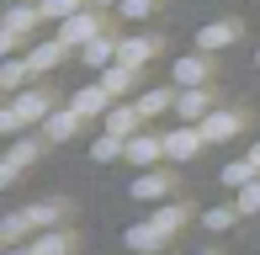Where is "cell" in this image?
Segmentation results:
<instances>
[{
	"mask_svg": "<svg viewBox=\"0 0 260 255\" xmlns=\"http://www.w3.org/2000/svg\"><path fill=\"white\" fill-rule=\"evenodd\" d=\"M170 107H175V96H170L165 85H159V90H144V96H138V112H144V122H149V117H159V112H170Z\"/></svg>",
	"mask_w": 260,
	"mask_h": 255,
	"instance_id": "obj_25",
	"label": "cell"
},
{
	"mask_svg": "<svg viewBox=\"0 0 260 255\" xmlns=\"http://www.w3.org/2000/svg\"><path fill=\"white\" fill-rule=\"evenodd\" d=\"M117 11H122V16H149V11H154V0H122V6H117Z\"/></svg>",
	"mask_w": 260,
	"mask_h": 255,
	"instance_id": "obj_30",
	"label": "cell"
},
{
	"mask_svg": "<svg viewBox=\"0 0 260 255\" xmlns=\"http://www.w3.org/2000/svg\"><path fill=\"white\" fill-rule=\"evenodd\" d=\"M250 160H255V165H260V144H250Z\"/></svg>",
	"mask_w": 260,
	"mask_h": 255,
	"instance_id": "obj_31",
	"label": "cell"
},
{
	"mask_svg": "<svg viewBox=\"0 0 260 255\" xmlns=\"http://www.w3.org/2000/svg\"><path fill=\"white\" fill-rule=\"evenodd\" d=\"M80 122H85V112L64 107V112H48V122H43V133H48L53 144H64V138H75V133H80Z\"/></svg>",
	"mask_w": 260,
	"mask_h": 255,
	"instance_id": "obj_14",
	"label": "cell"
},
{
	"mask_svg": "<svg viewBox=\"0 0 260 255\" xmlns=\"http://www.w3.org/2000/svg\"><path fill=\"white\" fill-rule=\"evenodd\" d=\"M112 101H117V96H112L106 85H80L69 107H75V112H85V117H106V112H112Z\"/></svg>",
	"mask_w": 260,
	"mask_h": 255,
	"instance_id": "obj_9",
	"label": "cell"
},
{
	"mask_svg": "<svg viewBox=\"0 0 260 255\" xmlns=\"http://www.w3.org/2000/svg\"><path fill=\"white\" fill-rule=\"evenodd\" d=\"M234 218H239V202L207 207V213H202V229H207V234H223V229H234Z\"/></svg>",
	"mask_w": 260,
	"mask_h": 255,
	"instance_id": "obj_23",
	"label": "cell"
},
{
	"mask_svg": "<svg viewBox=\"0 0 260 255\" xmlns=\"http://www.w3.org/2000/svg\"><path fill=\"white\" fill-rule=\"evenodd\" d=\"M27 80H32V64L16 59V53H6V64H0V90L16 96V90H27Z\"/></svg>",
	"mask_w": 260,
	"mask_h": 255,
	"instance_id": "obj_16",
	"label": "cell"
},
{
	"mask_svg": "<svg viewBox=\"0 0 260 255\" xmlns=\"http://www.w3.org/2000/svg\"><path fill=\"white\" fill-rule=\"evenodd\" d=\"M58 213H64V207H58V202H32V207H27L32 229H53V224H58Z\"/></svg>",
	"mask_w": 260,
	"mask_h": 255,
	"instance_id": "obj_28",
	"label": "cell"
},
{
	"mask_svg": "<svg viewBox=\"0 0 260 255\" xmlns=\"http://www.w3.org/2000/svg\"><path fill=\"white\" fill-rule=\"evenodd\" d=\"M6 6H21V0H6Z\"/></svg>",
	"mask_w": 260,
	"mask_h": 255,
	"instance_id": "obj_33",
	"label": "cell"
},
{
	"mask_svg": "<svg viewBox=\"0 0 260 255\" xmlns=\"http://www.w3.org/2000/svg\"><path fill=\"white\" fill-rule=\"evenodd\" d=\"M106 133H122V138H133L138 133V122H144V112H138V101L133 107H122V101H112V112H106Z\"/></svg>",
	"mask_w": 260,
	"mask_h": 255,
	"instance_id": "obj_13",
	"label": "cell"
},
{
	"mask_svg": "<svg viewBox=\"0 0 260 255\" xmlns=\"http://www.w3.org/2000/svg\"><path fill=\"white\" fill-rule=\"evenodd\" d=\"M154 160H165V138H154V133H133L127 138V165L149 170Z\"/></svg>",
	"mask_w": 260,
	"mask_h": 255,
	"instance_id": "obj_8",
	"label": "cell"
},
{
	"mask_svg": "<svg viewBox=\"0 0 260 255\" xmlns=\"http://www.w3.org/2000/svg\"><path fill=\"white\" fill-rule=\"evenodd\" d=\"M202 255H218V250H202Z\"/></svg>",
	"mask_w": 260,
	"mask_h": 255,
	"instance_id": "obj_34",
	"label": "cell"
},
{
	"mask_svg": "<svg viewBox=\"0 0 260 255\" xmlns=\"http://www.w3.org/2000/svg\"><path fill=\"white\" fill-rule=\"evenodd\" d=\"M48 112H53L48 90H43V85H27V90H16V101L0 107V133H6V138H21V128H32V122L43 128Z\"/></svg>",
	"mask_w": 260,
	"mask_h": 255,
	"instance_id": "obj_2",
	"label": "cell"
},
{
	"mask_svg": "<svg viewBox=\"0 0 260 255\" xmlns=\"http://www.w3.org/2000/svg\"><path fill=\"white\" fill-rule=\"evenodd\" d=\"M154 48H159V38H122V43H117V59H122V64H149V59H154Z\"/></svg>",
	"mask_w": 260,
	"mask_h": 255,
	"instance_id": "obj_19",
	"label": "cell"
},
{
	"mask_svg": "<svg viewBox=\"0 0 260 255\" xmlns=\"http://www.w3.org/2000/svg\"><path fill=\"white\" fill-rule=\"evenodd\" d=\"M43 21L38 6H6V27H0V53H16L27 43V32Z\"/></svg>",
	"mask_w": 260,
	"mask_h": 255,
	"instance_id": "obj_3",
	"label": "cell"
},
{
	"mask_svg": "<svg viewBox=\"0 0 260 255\" xmlns=\"http://www.w3.org/2000/svg\"><path fill=\"white\" fill-rule=\"evenodd\" d=\"M234 202H239V213H260V176L250 181V186L234 192Z\"/></svg>",
	"mask_w": 260,
	"mask_h": 255,
	"instance_id": "obj_29",
	"label": "cell"
},
{
	"mask_svg": "<svg viewBox=\"0 0 260 255\" xmlns=\"http://www.w3.org/2000/svg\"><path fill=\"white\" fill-rule=\"evenodd\" d=\"M133 202H165L170 197V170H149V176H138L133 186H127Z\"/></svg>",
	"mask_w": 260,
	"mask_h": 255,
	"instance_id": "obj_10",
	"label": "cell"
},
{
	"mask_svg": "<svg viewBox=\"0 0 260 255\" xmlns=\"http://www.w3.org/2000/svg\"><path fill=\"white\" fill-rule=\"evenodd\" d=\"M255 176H260V165H255L250 154H244V160H234V165H223V186H234V192H239V186H250Z\"/></svg>",
	"mask_w": 260,
	"mask_h": 255,
	"instance_id": "obj_22",
	"label": "cell"
},
{
	"mask_svg": "<svg viewBox=\"0 0 260 255\" xmlns=\"http://www.w3.org/2000/svg\"><path fill=\"white\" fill-rule=\"evenodd\" d=\"M80 53H85V69H106V64H117V43L112 38H90V43H80Z\"/></svg>",
	"mask_w": 260,
	"mask_h": 255,
	"instance_id": "obj_20",
	"label": "cell"
},
{
	"mask_svg": "<svg viewBox=\"0 0 260 255\" xmlns=\"http://www.w3.org/2000/svg\"><path fill=\"white\" fill-rule=\"evenodd\" d=\"M181 224H186V213L165 202L159 213L144 218V224H127V229H122V245L133 250V255H159V250L175 239V229H181Z\"/></svg>",
	"mask_w": 260,
	"mask_h": 255,
	"instance_id": "obj_1",
	"label": "cell"
},
{
	"mask_svg": "<svg viewBox=\"0 0 260 255\" xmlns=\"http://www.w3.org/2000/svg\"><path fill=\"white\" fill-rule=\"evenodd\" d=\"M229 43H239V21H207V27L197 32V48L202 53H218V48H229Z\"/></svg>",
	"mask_w": 260,
	"mask_h": 255,
	"instance_id": "obj_12",
	"label": "cell"
},
{
	"mask_svg": "<svg viewBox=\"0 0 260 255\" xmlns=\"http://www.w3.org/2000/svg\"><path fill=\"white\" fill-rule=\"evenodd\" d=\"M21 250H27V255H69V239L58 234V229H32V239Z\"/></svg>",
	"mask_w": 260,
	"mask_h": 255,
	"instance_id": "obj_18",
	"label": "cell"
},
{
	"mask_svg": "<svg viewBox=\"0 0 260 255\" xmlns=\"http://www.w3.org/2000/svg\"><path fill=\"white\" fill-rule=\"evenodd\" d=\"M202 128L197 122H186V128H170V133H165V160H197L202 154Z\"/></svg>",
	"mask_w": 260,
	"mask_h": 255,
	"instance_id": "obj_4",
	"label": "cell"
},
{
	"mask_svg": "<svg viewBox=\"0 0 260 255\" xmlns=\"http://www.w3.org/2000/svg\"><path fill=\"white\" fill-rule=\"evenodd\" d=\"M170 80H175V85H207V80H212L207 53H186V59H175L170 64Z\"/></svg>",
	"mask_w": 260,
	"mask_h": 255,
	"instance_id": "obj_6",
	"label": "cell"
},
{
	"mask_svg": "<svg viewBox=\"0 0 260 255\" xmlns=\"http://www.w3.org/2000/svg\"><path fill=\"white\" fill-rule=\"evenodd\" d=\"M90 160H96V165H112V160H127V138H122V133H101L96 144H90Z\"/></svg>",
	"mask_w": 260,
	"mask_h": 255,
	"instance_id": "obj_21",
	"label": "cell"
},
{
	"mask_svg": "<svg viewBox=\"0 0 260 255\" xmlns=\"http://www.w3.org/2000/svg\"><path fill=\"white\" fill-rule=\"evenodd\" d=\"M32 160H38V144H32V138H16V144H11V154L0 160V186H11V181L32 165Z\"/></svg>",
	"mask_w": 260,
	"mask_h": 255,
	"instance_id": "obj_7",
	"label": "cell"
},
{
	"mask_svg": "<svg viewBox=\"0 0 260 255\" xmlns=\"http://www.w3.org/2000/svg\"><path fill=\"white\" fill-rule=\"evenodd\" d=\"M212 112V96H207V85H186L181 96H175V117L181 122H202Z\"/></svg>",
	"mask_w": 260,
	"mask_h": 255,
	"instance_id": "obj_5",
	"label": "cell"
},
{
	"mask_svg": "<svg viewBox=\"0 0 260 255\" xmlns=\"http://www.w3.org/2000/svg\"><path fill=\"white\" fill-rule=\"evenodd\" d=\"M101 85L112 90V96H122V90L133 85V64H122V59H117V64H106V69H101Z\"/></svg>",
	"mask_w": 260,
	"mask_h": 255,
	"instance_id": "obj_24",
	"label": "cell"
},
{
	"mask_svg": "<svg viewBox=\"0 0 260 255\" xmlns=\"http://www.w3.org/2000/svg\"><path fill=\"white\" fill-rule=\"evenodd\" d=\"M96 16H90V11H75V16H64V21H58V38H64V43H90V38H96Z\"/></svg>",
	"mask_w": 260,
	"mask_h": 255,
	"instance_id": "obj_15",
	"label": "cell"
},
{
	"mask_svg": "<svg viewBox=\"0 0 260 255\" xmlns=\"http://www.w3.org/2000/svg\"><path fill=\"white\" fill-rule=\"evenodd\" d=\"M96 6H122V0H96Z\"/></svg>",
	"mask_w": 260,
	"mask_h": 255,
	"instance_id": "obj_32",
	"label": "cell"
},
{
	"mask_svg": "<svg viewBox=\"0 0 260 255\" xmlns=\"http://www.w3.org/2000/svg\"><path fill=\"white\" fill-rule=\"evenodd\" d=\"M64 48H69L64 38H53V43H32V48H27V64H32V75H48V69H53L58 59H64Z\"/></svg>",
	"mask_w": 260,
	"mask_h": 255,
	"instance_id": "obj_17",
	"label": "cell"
},
{
	"mask_svg": "<svg viewBox=\"0 0 260 255\" xmlns=\"http://www.w3.org/2000/svg\"><path fill=\"white\" fill-rule=\"evenodd\" d=\"M38 11H43V21H64L75 11H85V0H38Z\"/></svg>",
	"mask_w": 260,
	"mask_h": 255,
	"instance_id": "obj_27",
	"label": "cell"
},
{
	"mask_svg": "<svg viewBox=\"0 0 260 255\" xmlns=\"http://www.w3.org/2000/svg\"><path fill=\"white\" fill-rule=\"evenodd\" d=\"M255 64H260V48H255Z\"/></svg>",
	"mask_w": 260,
	"mask_h": 255,
	"instance_id": "obj_35",
	"label": "cell"
},
{
	"mask_svg": "<svg viewBox=\"0 0 260 255\" xmlns=\"http://www.w3.org/2000/svg\"><path fill=\"white\" fill-rule=\"evenodd\" d=\"M27 229H32L27 207H21V213H6V224H0V239H6V245H21V239H27Z\"/></svg>",
	"mask_w": 260,
	"mask_h": 255,
	"instance_id": "obj_26",
	"label": "cell"
},
{
	"mask_svg": "<svg viewBox=\"0 0 260 255\" xmlns=\"http://www.w3.org/2000/svg\"><path fill=\"white\" fill-rule=\"evenodd\" d=\"M197 128H202V138H207V144H229V138L239 133L244 122H239V112H207Z\"/></svg>",
	"mask_w": 260,
	"mask_h": 255,
	"instance_id": "obj_11",
	"label": "cell"
}]
</instances>
